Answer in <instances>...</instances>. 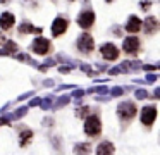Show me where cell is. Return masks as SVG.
I'll use <instances>...</instances> for the list:
<instances>
[{"mask_svg": "<svg viewBox=\"0 0 160 155\" xmlns=\"http://www.w3.org/2000/svg\"><path fill=\"white\" fill-rule=\"evenodd\" d=\"M136 112H138V109H136V105L132 102H122L119 103L117 107V116L121 121H124V122H129V121L134 119Z\"/></svg>", "mask_w": 160, "mask_h": 155, "instance_id": "obj_1", "label": "cell"}, {"mask_svg": "<svg viewBox=\"0 0 160 155\" xmlns=\"http://www.w3.org/2000/svg\"><path fill=\"white\" fill-rule=\"evenodd\" d=\"M84 133L88 136H98L102 133V121L98 116H88L84 121Z\"/></svg>", "mask_w": 160, "mask_h": 155, "instance_id": "obj_2", "label": "cell"}, {"mask_svg": "<svg viewBox=\"0 0 160 155\" xmlns=\"http://www.w3.org/2000/svg\"><path fill=\"white\" fill-rule=\"evenodd\" d=\"M76 45H78V50L81 52V54H91L93 52V48H95V40H93V36H91L90 33H81L79 34V38H78V41H76Z\"/></svg>", "mask_w": 160, "mask_h": 155, "instance_id": "obj_3", "label": "cell"}, {"mask_svg": "<svg viewBox=\"0 0 160 155\" xmlns=\"http://www.w3.org/2000/svg\"><path fill=\"white\" fill-rule=\"evenodd\" d=\"M31 50L35 52L36 55H47L50 50H52V43L47 38H36L31 43Z\"/></svg>", "mask_w": 160, "mask_h": 155, "instance_id": "obj_4", "label": "cell"}, {"mask_svg": "<svg viewBox=\"0 0 160 155\" xmlns=\"http://www.w3.org/2000/svg\"><path fill=\"white\" fill-rule=\"evenodd\" d=\"M122 50L128 55H136L139 50V38L131 34V36L124 38V43H122Z\"/></svg>", "mask_w": 160, "mask_h": 155, "instance_id": "obj_5", "label": "cell"}, {"mask_svg": "<svg viewBox=\"0 0 160 155\" xmlns=\"http://www.w3.org/2000/svg\"><path fill=\"white\" fill-rule=\"evenodd\" d=\"M78 24H79L83 29H90V28L95 24V12L90 10V9L81 10V14L78 16Z\"/></svg>", "mask_w": 160, "mask_h": 155, "instance_id": "obj_6", "label": "cell"}, {"mask_svg": "<svg viewBox=\"0 0 160 155\" xmlns=\"http://www.w3.org/2000/svg\"><path fill=\"white\" fill-rule=\"evenodd\" d=\"M67 28H69V21L64 16H57L55 21L52 23V34L53 36H60L67 31Z\"/></svg>", "mask_w": 160, "mask_h": 155, "instance_id": "obj_7", "label": "cell"}, {"mask_svg": "<svg viewBox=\"0 0 160 155\" xmlns=\"http://www.w3.org/2000/svg\"><path fill=\"white\" fill-rule=\"evenodd\" d=\"M155 119H157V107L155 105L143 107V110H141V122L150 127L153 122H155Z\"/></svg>", "mask_w": 160, "mask_h": 155, "instance_id": "obj_8", "label": "cell"}, {"mask_svg": "<svg viewBox=\"0 0 160 155\" xmlns=\"http://www.w3.org/2000/svg\"><path fill=\"white\" fill-rule=\"evenodd\" d=\"M100 54L105 60H115L119 57V48L114 43H103L100 47Z\"/></svg>", "mask_w": 160, "mask_h": 155, "instance_id": "obj_9", "label": "cell"}, {"mask_svg": "<svg viewBox=\"0 0 160 155\" xmlns=\"http://www.w3.org/2000/svg\"><path fill=\"white\" fill-rule=\"evenodd\" d=\"M158 19H157L155 16H148L145 19V33L146 34H155L157 31H158Z\"/></svg>", "mask_w": 160, "mask_h": 155, "instance_id": "obj_10", "label": "cell"}, {"mask_svg": "<svg viewBox=\"0 0 160 155\" xmlns=\"http://www.w3.org/2000/svg\"><path fill=\"white\" fill-rule=\"evenodd\" d=\"M14 23H16L14 14H11V12H4L2 16H0V28H2L4 31H9L12 26H14Z\"/></svg>", "mask_w": 160, "mask_h": 155, "instance_id": "obj_11", "label": "cell"}, {"mask_svg": "<svg viewBox=\"0 0 160 155\" xmlns=\"http://www.w3.org/2000/svg\"><path fill=\"white\" fill-rule=\"evenodd\" d=\"M139 29H141V21H139V17L131 16L128 19V23H126V31L131 33V34H134V33H138Z\"/></svg>", "mask_w": 160, "mask_h": 155, "instance_id": "obj_12", "label": "cell"}, {"mask_svg": "<svg viewBox=\"0 0 160 155\" xmlns=\"http://www.w3.org/2000/svg\"><path fill=\"white\" fill-rule=\"evenodd\" d=\"M43 31L42 26H33L31 23H28V21H24V23H21V26H19V33L21 34H29V33H35V34H40Z\"/></svg>", "mask_w": 160, "mask_h": 155, "instance_id": "obj_13", "label": "cell"}, {"mask_svg": "<svg viewBox=\"0 0 160 155\" xmlns=\"http://www.w3.org/2000/svg\"><path fill=\"white\" fill-rule=\"evenodd\" d=\"M115 148L110 141H102L97 147V155H114Z\"/></svg>", "mask_w": 160, "mask_h": 155, "instance_id": "obj_14", "label": "cell"}, {"mask_svg": "<svg viewBox=\"0 0 160 155\" xmlns=\"http://www.w3.org/2000/svg\"><path fill=\"white\" fill-rule=\"evenodd\" d=\"M33 136H35V134H33L31 129H28V127L21 129V134H19V140L21 141H19V145H21V147H28V145L31 143Z\"/></svg>", "mask_w": 160, "mask_h": 155, "instance_id": "obj_15", "label": "cell"}, {"mask_svg": "<svg viewBox=\"0 0 160 155\" xmlns=\"http://www.w3.org/2000/svg\"><path fill=\"white\" fill-rule=\"evenodd\" d=\"M76 155H91V143H78L74 147Z\"/></svg>", "mask_w": 160, "mask_h": 155, "instance_id": "obj_16", "label": "cell"}, {"mask_svg": "<svg viewBox=\"0 0 160 155\" xmlns=\"http://www.w3.org/2000/svg\"><path fill=\"white\" fill-rule=\"evenodd\" d=\"M90 112H91L90 107H88V105H83V107H79V109H76V117H78V119H86Z\"/></svg>", "mask_w": 160, "mask_h": 155, "instance_id": "obj_17", "label": "cell"}, {"mask_svg": "<svg viewBox=\"0 0 160 155\" xmlns=\"http://www.w3.org/2000/svg\"><path fill=\"white\" fill-rule=\"evenodd\" d=\"M26 114H28V107H21V109H18L14 114H11V116H7V117H9L11 121H12V119H21V117L26 116Z\"/></svg>", "mask_w": 160, "mask_h": 155, "instance_id": "obj_18", "label": "cell"}, {"mask_svg": "<svg viewBox=\"0 0 160 155\" xmlns=\"http://www.w3.org/2000/svg\"><path fill=\"white\" fill-rule=\"evenodd\" d=\"M52 103H53V96H47V98H43L42 102H40V107H42L43 110H48Z\"/></svg>", "mask_w": 160, "mask_h": 155, "instance_id": "obj_19", "label": "cell"}, {"mask_svg": "<svg viewBox=\"0 0 160 155\" xmlns=\"http://www.w3.org/2000/svg\"><path fill=\"white\" fill-rule=\"evenodd\" d=\"M69 100H71V96H69V95H64V96H60L59 102H57L53 107H55V109H60L62 105H67V103H69Z\"/></svg>", "mask_w": 160, "mask_h": 155, "instance_id": "obj_20", "label": "cell"}, {"mask_svg": "<svg viewBox=\"0 0 160 155\" xmlns=\"http://www.w3.org/2000/svg\"><path fill=\"white\" fill-rule=\"evenodd\" d=\"M108 91L107 86H95V88H90V93H100V95H105Z\"/></svg>", "mask_w": 160, "mask_h": 155, "instance_id": "obj_21", "label": "cell"}, {"mask_svg": "<svg viewBox=\"0 0 160 155\" xmlns=\"http://www.w3.org/2000/svg\"><path fill=\"white\" fill-rule=\"evenodd\" d=\"M134 96H136V100H145V98H148V91L146 90H136Z\"/></svg>", "mask_w": 160, "mask_h": 155, "instance_id": "obj_22", "label": "cell"}, {"mask_svg": "<svg viewBox=\"0 0 160 155\" xmlns=\"http://www.w3.org/2000/svg\"><path fill=\"white\" fill-rule=\"evenodd\" d=\"M139 7H141L143 10H148L150 7H152V2H150V0H141V2H139Z\"/></svg>", "mask_w": 160, "mask_h": 155, "instance_id": "obj_23", "label": "cell"}, {"mask_svg": "<svg viewBox=\"0 0 160 155\" xmlns=\"http://www.w3.org/2000/svg\"><path fill=\"white\" fill-rule=\"evenodd\" d=\"M81 71H84L86 74H93V69H91V65H88V64H81Z\"/></svg>", "mask_w": 160, "mask_h": 155, "instance_id": "obj_24", "label": "cell"}, {"mask_svg": "<svg viewBox=\"0 0 160 155\" xmlns=\"http://www.w3.org/2000/svg\"><path fill=\"white\" fill-rule=\"evenodd\" d=\"M16 59H18V60H21V62H29V55L28 54H19Z\"/></svg>", "mask_w": 160, "mask_h": 155, "instance_id": "obj_25", "label": "cell"}, {"mask_svg": "<svg viewBox=\"0 0 160 155\" xmlns=\"http://www.w3.org/2000/svg\"><path fill=\"white\" fill-rule=\"evenodd\" d=\"M157 81V74H146L145 83H155Z\"/></svg>", "mask_w": 160, "mask_h": 155, "instance_id": "obj_26", "label": "cell"}, {"mask_svg": "<svg viewBox=\"0 0 160 155\" xmlns=\"http://www.w3.org/2000/svg\"><path fill=\"white\" fill-rule=\"evenodd\" d=\"M122 93H124V90H122V88H119V86H117V88H114V90H112V96H121Z\"/></svg>", "mask_w": 160, "mask_h": 155, "instance_id": "obj_27", "label": "cell"}, {"mask_svg": "<svg viewBox=\"0 0 160 155\" xmlns=\"http://www.w3.org/2000/svg\"><path fill=\"white\" fill-rule=\"evenodd\" d=\"M112 33H114L115 36H122V29H121L119 26H114V28H112Z\"/></svg>", "mask_w": 160, "mask_h": 155, "instance_id": "obj_28", "label": "cell"}, {"mask_svg": "<svg viewBox=\"0 0 160 155\" xmlns=\"http://www.w3.org/2000/svg\"><path fill=\"white\" fill-rule=\"evenodd\" d=\"M143 69H145V71H157L158 67H157V65H152V64H145Z\"/></svg>", "mask_w": 160, "mask_h": 155, "instance_id": "obj_29", "label": "cell"}, {"mask_svg": "<svg viewBox=\"0 0 160 155\" xmlns=\"http://www.w3.org/2000/svg\"><path fill=\"white\" fill-rule=\"evenodd\" d=\"M71 69H72V67H71V65H62V67H59V71L62 72V74H67V72H69Z\"/></svg>", "mask_w": 160, "mask_h": 155, "instance_id": "obj_30", "label": "cell"}, {"mask_svg": "<svg viewBox=\"0 0 160 155\" xmlns=\"http://www.w3.org/2000/svg\"><path fill=\"white\" fill-rule=\"evenodd\" d=\"M40 102H42V98H33L31 102H29V107H36V105H40Z\"/></svg>", "mask_w": 160, "mask_h": 155, "instance_id": "obj_31", "label": "cell"}, {"mask_svg": "<svg viewBox=\"0 0 160 155\" xmlns=\"http://www.w3.org/2000/svg\"><path fill=\"white\" fill-rule=\"evenodd\" d=\"M55 64H57V60H55V59H47V62H45V65H47V67H48V65L52 67V65H55Z\"/></svg>", "mask_w": 160, "mask_h": 155, "instance_id": "obj_32", "label": "cell"}, {"mask_svg": "<svg viewBox=\"0 0 160 155\" xmlns=\"http://www.w3.org/2000/svg\"><path fill=\"white\" fill-rule=\"evenodd\" d=\"M83 95H84V91H83V90H76V91L72 93V96H76V98H81Z\"/></svg>", "mask_w": 160, "mask_h": 155, "instance_id": "obj_33", "label": "cell"}, {"mask_svg": "<svg viewBox=\"0 0 160 155\" xmlns=\"http://www.w3.org/2000/svg\"><path fill=\"white\" fill-rule=\"evenodd\" d=\"M121 72H122V71H121V67H112V69H110V74H112V76L121 74Z\"/></svg>", "mask_w": 160, "mask_h": 155, "instance_id": "obj_34", "label": "cell"}, {"mask_svg": "<svg viewBox=\"0 0 160 155\" xmlns=\"http://www.w3.org/2000/svg\"><path fill=\"white\" fill-rule=\"evenodd\" d=\"M28 96H33V91H28V93H24V95H21V96H19V102H22V100H24V98H28Z\"/></svg>", "mask_w": 160, "mask_h": 155, "instance_id": "obj_35", "label": "cell"}, {"mask_svg": "<svg viewBox=\"0 0 160 155\" xmlns=\"http://www.w3.org/2000/svg\"><path fill=\"white\" fill-rule=\"evenodd\" d=\"M9 122H11L9 117H0V126H2V124H9Z\"/></svg>", "mask_w": 160, "mask_h": 155, "instance_id": "obj_36", "label": "cell"}, {"mask_svg": "<svg viewBox=\"0 0 160 155\" xmlns=\"http://www.w3.org/2000/svg\"><path fill=\"white\" fill-rule=\"evenodd\" d=\"M43 85H45V86H53V79H45Z\"/></svg>", "mask_w": 160, "mask_h": 155, "instance_id": "obj_37", "label": "cell"}, {"mask_svg": "<svg viewBox=\"0 0 160 155\" xmlns=\"http://www.w3.org/2000/svg\"><path fill=\"white\" fill-rule=\"evenodd\" d=\"M155 98H160V88L155 90Z\"/></svg>", "mask_w": 160, "mask_h": 155, "instance_id": "obj_38", "label": "cell"}, {"mask_svg": "<svg viewBox=\"0 0 160 155\" xmlns=\"http://www.w3.org/2000/svg\"><path fill=\"white\" fill-rule=\"evenodd\" d=\"M9 2H11V0H0V3H2V5H7Z\"/></svg>", "mask_w": 160, "mask_h": 155, "instance_id": "obj_39", "label": "cell"}, {"mask_svg": "<svg viewBox=\"0 0 160 155\" xmlns=\"http://www.w3.org/2000/svg\"><path fill=\"white\" fill-rule=\"evenodd\" d=\"M2 43H5V38L2 36V34H0V45H2Z\"/></svg>", "mask_w": 160, "mask_h": 155, "instance_id": "obj_40", "label": "cell"}, {"mask_svg": "<svg viewBox=\"0 0 160 155\" xmlns=\"http://www.w3.org/2000/svg\"><path fill=\"white\" fill-rule=\"evenodd\" d=\"M105 2H107V3H110V2H112V0H105Z\"/></svg>", "mask_w": 160, "mask_h": 155, "instance_id": "obj_41", "label": "cell"}, {"mask_svg": "<svg viewBox=\"0 0 160 155\" xmlns=\"http://www.w3.org/2000/svg\"><path fill=\"white\" fill-rule=\"evenodd\" d=\"M71 2H72V0H71Z\"/></svg>", "mask_w": 160, "mask_h": 155, "instance_id": "obj_42", "label": "cell"}]
</instances>
